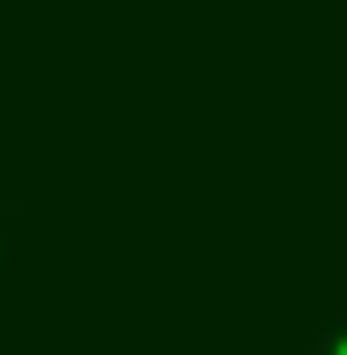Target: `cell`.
<instances>
[{"mask_svg":"<svg viewBox=\"0 0 347 355\" xmlns=\"http://www.w3.org/2000/svg\"><path fill=\"white\" fill-rule=\"evenodd\" d=\"M310 355H347V302L317 318V340H310Z\"/></svg>","mask_w":347,"mask_h":355,"instance_id":"1","label":"cell"},{"mask_svg":"<svg viewBox=\"0 0 347 355\" xmlns=\"http://www.w3.org/2000/svg\"><path fill=\"white\" fill-rule=\"evenodd\" d=\"M8 234H15V219H8V205H0V257H8Z\"/></svg>","mask_w":347,"mask_h":355,"instance_id":"2","label":"cell"}]
</instances>
